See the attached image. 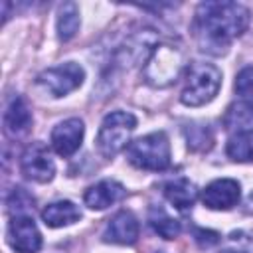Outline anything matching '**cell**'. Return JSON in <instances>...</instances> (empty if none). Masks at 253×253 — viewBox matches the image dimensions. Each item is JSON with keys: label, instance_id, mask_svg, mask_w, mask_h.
Here are the masks:
<instances>
[{"label": "cell", "instance_id": "e0dca14e", "mask_svg": "<svg viewBox=\"0 0 253 253\" xmlns=\"http://www.w3.org/2000/svg\"><path fill=\"white\" fill-rule=\"evenodd\" d=\"M79 30V8L73 2H65L57 14V36L61 42H69Z\"/></svg>", "mask_w": 253, "mask_h": 253}, {"label": "cell", "instance_id": "5bb4252c", "mask_svg": "<svg viewBox=\"0 0 253 253\" xmlns=\"http://www.w3.org/2000/svg\"><path fill=\"white\" fill-rule=\"evenodd\" d=\"M81 217V211L79 208L69 202V200H59V202H53L49 206H45L42 210V219L45 225L49 227H63V225H69L73 221H77Z\"/></svg>", "mask_w": 253, "mask_h": 253}, {"label": "cell", "instance_id": "ac0fdd59", "mask_svg": "<svg viewBox=\"0 0 253 253\" xmlns=\"http://www.w3.org/2000/svg\"><path fill=\"white\" fill-rule=\"evenodd\" d=\"M148 223H150V227H152L160 237H164V239H174V237H178V233H180V223H178L174 217H170V215H168L162 208H158V206L150 208Z\"/></svg>", "mask_w": 253, "mask_h": 253}, {"label": "cell", "instance_id": "7402d4cb", "mask_svg": "<svg viewBox=\"0 0 253 253\" xmlns=\"http://www.w3.org/2000/svg\"><path fill=\"white\" fill-rule=\"evenodd\" d=\"M196 241L202 247H210V245H213V243L219 241V233L210 231V229H196Z\"/></svg>", "mask_w": 253, "mask_h": 253}, {"label": "cell", "instance_id": "44dd1931", "mask_svg": "<svg viewBox=\"0 0 253 253\" xmlns=\"http://www.w3.org/2000/svg\"><path fill=\"white\" fill-rule=\"evenodd\" d=\"M235 91L241 95V97H247V99H253V65L241 69L237 73V79H235Z\"/></svg>", "mask_w": 253, "mask_h": 253}, {"label": "cell", "instance_id": "52a82bcc", "mask_svg": "<svg viewBox=\"0 0 253 253\" xmlns=\"http://www.w3.org/2000/svg\"><path fill=\"white\" fill-rule=\"evenodd\" d=\"M6 237L18 253H38L42 247V233L30 215H14L8 223Z\"/></svg>", "mask_w": 253, "mask_h": 253}, {"label": "cell", "instance_id": "ffe728a7", "mask_svg": "<svg viewBox=\"0 0 253 253\" xmlns=\"http://www.w3.org/2000/svg\"><path fill=\"white\" fill-rule=\"evenodd\" d=\"M6 206H8V211H12L16 215H22L24 211L34 210V198L24 188H14V192L6 200Z\"/></svg>", "mask_w": 253, "mask_h": 253}, {"label": "cell", "instance_id": "ba28073f", "mask_svg": "<svg viewBox=\"0 0 253 253\" xmlns=\"http://www.w3.org/2000/svg\"><path fill=\"white\" fill-rule=\"evenodd\" d=\"M20 168L26 178L34 182H49L55 174V164L49 156V150L42 142H34L24 150Z\"/></svg>", "mask_w": 253, "mask_h": 253}, {"label": "cell", "instance_id": "8992f818", "mask_svg": "<svg viewBox=\"0 0 253 253\" xmlns=\"http://www.w3.org/2000/svg\"><path fill=\"white\" fill-rule=\"evenodd\" d=\"M83 77H85L83 67L73 61H67V63H61V65L42 71L38 75V85L51 97H61V95H67L69 91L77 89L83 83Z\"/></svg>", "mask_w": 253, "mask_h": 253}, {"label": "cell", "instance_id": "9c48e42d", "mask_svg": "<svg viewBox=\"0 0 253 253\" xmlns=\"http://www.w3.org/2000/svg\"><path fill=\"white\" fill-rule=\"evenodd\" d=\"M239 184L231 178H219L206 186L202 192V202L210 210H231L239 202Z\"/></svg>", "mask_w": 253, "mask_h": 253}, {"label": "cell", "instance_id": "5b68a950", "mask_svg": "<svg viewBox=\"0 0 253 253\" xmlns=\"http://www.w3.org/2000/svg\"><path fill=\"white\" fill-rule=\"evenodd\" d=\"M184 67L182 53L172 45H154L152 55L144 65V79L154 87H166L174 83Z\"/></svg>", "mask_w": 253, "mask_h": 253}, {"label": "cell", "instance_id": "7c38bea8", "mask_svg": "<svg viewBox=\"0 0 253 253\" xmlns=\"http://www.w3.org/2000/svg\"><path fill=\"white\" fill-rule=\"evenodd\" d=\"M125 194H126V190L123 188V184H119L115 180H101L85 192L83 200L91 210H105V208L117 204L119 200H123Z\"/></svg>", "mask_w": 253, "mask_h": 253}, {"label": "cell", "instance_id": "277c9868", "mask_svg": "<svg viewBox=\"0 0 253 253\" xmlns=\"http://www.w3.org/2000/svg\"><path fill=\"white\" fill-rule=\"evenodd\" d=\"M134 128H136L134 115H130L126 111L109 113L101 123V128L97 134V148L107 158L115 156L117 152H121L123 148L128 146V140H130V134Z\"/></svg>", "mask_w": 253, "mask_h": 253}, {"label": "cell", "instance_id": "3957f363", "mask_svg": "<svg viewBox=\"0 0 253 253\" xmlns=\"http://www.w3.org/2000/svg\"><path fill=\"white\" fill-rule=\"evenodd\" d=\"M221 85V73L211 63H192L188 67L186 85L182 89V103L188 107H200L210 103Z\"/></svg>", "mask_w": 253, "mask_h": 253}, {"label": "cell", "instance_id": "6da1fadb", "mask_svg": "<svg viewBox=\"0 0 253 253\" xmlns=\"http://www.w3.org/2000/svg\"><path fill=\"white\" fill-rule=\"evenodd\" d=\"M249 10L237 2H204L198 6L194 34L204 51L223 53L249 26Z\"/></svg>", "mask_w": 253, "mask_h": 253}, {"label": "cell", "instance_id": "2e32d148", "mask_svg": "<svg viewBox=\"0 0 253 253\" xmlns=\"http://www.w3.org/2000/svg\"><path fill=\"white\" fill-rule=\"evenodd\" d=\"M164 196L168 198L170 204H174L178 210H188L194 206L196 202V196H198V190L196 186L186 180V178H178L174 182H168L164 186Z\"/></svg>", "mask_w": 253, "mask_h": 253}, {"label": "cell", "instance_id": "30bf717a", "mask_svg": "<svg viewBox=\"0 0 253 253\" xmlns=\"http://www.w3.org/2000/svg\"><path fill=\"white\" fill-rule=\"evenodd\" d=\"M83 132H85V126H83L81 119H67V121L59 123L51 130V146H53V150L63 158L75 154L77 148L81 146Z\"/></svg>", "mask_w": 253, "mask_h": 253}, {"label": "cell", "instance_id": "8fae6325", "mask_svg": "<svg viewBox=\"0 0 253 253\" xmlns=\"http://www.w3.org/2000/svg\"><path fill=\"white\" fill-rule=\"evenodd\" d=\"M103 239L111 241V243H117V245H132L138 239V221H136V217L126 210L115 213L113 219L109 221L105 233H103Z\"/></svg>", "mask_w": 253, "mask_h": 253}, {"label": "cell", "instance_id": "7a4b0ae2", "mask_svg": "<svg viewBox=\"0 0 253 253\" xmlns=\"http://www.w3.org/2000/svg\"><path fill=\"white\" fill-rule=\"evenodd\" d=\"M126 158L140 170H164L170 166V142L168 136L158 130L136 138L126 146Z\"/></svg>", "mask_w": 253, "mask_h": 253}, {"label": "cell", "instance_id": "d6986e66", "mask_svg": "<svg viewBox=\"0 0 253 253\" xmlns=\"http://www.w3.org/2000/svg\"><path fill=\"white\" fill-rule=\"evenodd\" d=\"M227 156L237 162L253 160V132L231 134L227 140Z\"/></svg>", "mask_w": 253, "mask_h": 253}, {"label": "cell", "instance_id": "9a60e30c", "mask_svg": "<svg viewBox=\"0 0 253 253\" xmlns=\"http://www.w3.org/2000/svg\"><path fill=\"white\" fill-rule=\"evenodd\" d=\"M32 125V113L30 107L22 97H14L4 113V126L10 134H24Z\"/></svg>", "mask_w": 253, "mask_h": 253}, {"label": "cell", "instance_id": "4fadbf2b", "mask_svg": "<svg viewBox=\"0 0 253 253\" xmlns=\"http://www.w3.org/2000/svg\"><path fill=\"white\" fill-rule=\"evenodd\" d=\"M223 126L231 134L253 132V101H237L229 105L223 115Z\"/></svg>", "mask_w": 253, "mask_h": 253}]
</instances>
